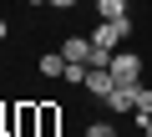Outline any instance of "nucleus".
Returning a JSON list of instances; mask_svg holds the SVG:
<instances>
[{
	"instance_id": "2eb2a0df",
	"label": "nucleus",
	"mask_w": 152,
	"mask_h": 137,
	"mask_svg": "<svg viewBox=\"0 0 152 137\" xmlns=\"http://www.w3.org/2000/svg\"><path fill=\"white\" fill-rule=\"evenodd\" d=\"M26 5H51V0H26Z\"/></svg>"
},
{
	"instance_id": "0eeeda50",
	"label": "nucleus",
	"mask_w": 152,
	"mask_h": 137,
	"mask_svg": "<svg viewBox=\"0 0 152 137\" xmlns=\"http://www.w3.org/2000/svg\"><path fill=\"white\" fill-rule=\"evenodd\" d=\"M91 5H96V21H132L127 0H91Z\"/></svg>"
},
{
	"instance_id": "ddd939ff",
	"label": "nucleus",
	"mask_w": 152,
	"mask_h": 137,
	"mask_svg": "<svg viewBox=\"0 0 152 137\" xmlns=\"http://www.w3.org/2000/svg\"><path fill=\"white\" fill-rule=\"evenodd\" d=\"M51 5H56V10H71V5H76V0H51Z\"/></svg>"
},
{
	"instance_id": "f03ea898",
	"label": "nucleus",
	"mask_w": 152,
	"mask_h": 137,
	"mask_svg": "<svg viewBox=\"0 0 152 137\" xmlns=\"http://www.w3.org/2000/svg\"><path fill=\"white\" fill-rule=\"evenodd\" d=\"M107 66H112L117 81H142V56H137V51H112Z\"/></svg>"
},
{
	"instance_id": "6e6552de",
	"label": "nucleus",
	"mask_w": 152,
	"mask_h": 137,
	"mask_svg": "<svg viewBox=\"0 0 152 137\" xmlns=\"http://www.w3.org/2000/svg\"><path fill=\"white\" fill-rule=\"evenodd\" d=\"M36 71H41V76H51V81H56V76H66V56H61V51H56V56H41V61H36Z\"/></svg>"
},
{
	"instance_id": "423d86ee",
	"label": "nucleus",
	"mask_w": 152,
	"mask_h": 137,
	"mask_svg": "<svg viewBox=\"0 0 152 137\" xmlns=\"http://www.w3.org/2000/svg\"><path fill=\"white\" fill-rule=\"evenodd\" d=\"M117 76H112V66H86V92L91 97H112Z\"/></svg>"
},
{
	"instance_id": "20e7f679",
	"label": "nucleus",
	"mask_w": 152,
	"mask_h": 137,
	"mask_svg": "<svg viewBox=\"0 0 152 137\" xmlns=\"http://www.w3.org/2000/svg\"><path fill=\"white\" fill-rule=\"evenodd\" d=\"M15 137H41V102H15Z\"/></svg>"
},
{
	"instance_id": "f257e3e1",
	"label": "nucleus",
	"mask_w": 152,
	"mask_h": 137,
	"mask_svg": "<svg viewBox=\"0 0 152 137\" xmlns=\"http://www.w3.org/2000/svg\"><path fill=\"white\" fill-rule=\"evenodd\" d=\"M127 36H132V21H96V26H91V46H96L102 56H112Z\"/></svg>"
},
{
	"instance_id": "1a4fd4ad",
	"label": "nucleus",
	"mask_w": 152,
	"mask_h": 137,
	"mask_svg": "<svg viewBox=\"0 0 152 137\" xmlns=\"http://www.w3.org/2000/svg\"><path fill=\"white\" fill-rule=\"evenodd\" d=\"M56 127H61V107L41 102V137H56Z\"/></svg>"
},
{
	"instance_id": "f8f14e48",
	"label": "nucleus",
	"mask_w": 152,
	"mask_h": 137,
	"mask_svg": "<svg viewBox=\"0 0 152 137\" xmlns=\"http://www.w3.org/2000/svg\"><path fill=\"white\" fill-rule=\"evenodd\" d=\"M137 122H142V137H152V117H137Z\"/></svg>"
},
{
	"instance_id": "4468645a",
	"label": "nucleus",
	"mask_w": 152,
	"mask_h": 137,
	"mask_svg": "<svg viewBox=\"0 0 152 137\" xmlns=\"http://www.w3.org/2000/svg\"><path fill=\"white\" fill-rule=\"evenodd\" d=\"M5 36H10V26H5V21H0V41H5Z\"/></svg>"
},
{
	"instance_id": "9b49d317",
	"label": "nucleus",
	"mask_w": 152,
	"mask_h": 137,
	"mask_svg": "<svg viewBox=\"0 0 152 137\" xmlns=\"http://www.w3.org/2000/svg\"><path fill=\"white\" fill-rule=\"evenodd\" d=\"M86 137H117V127H112V122H91V127H86Z\"/></svg>"
},
{
	"instance_id": "7ed1b4c3",
	"label": "nucleus",
	"mask_w": 152,
	"mask_h": 137,
	"mask_svg": "<svg viewBox=\"0 0 152 137\" xmlns=\"http://www.w3.org/2000/svg\"><path fill=\"white\" fill-rule=\"evenodd\" d=\"M137 92H142V81H117L112 97H102V107H107V112H132V107H137Z\"/></svg>"
},
{
	"instance_id": "9d476101",
	"label": "nucleus",
	"mask_w": 152,
	"mask_h": 137,
	"mask_svg": "<svg viewBox=\"0 0 152 137\" xmlns=\"http://www.w3.org/2000/svg\"><path fill=\"white\" fill-rule=\"evenodd\" d=\"M132 112H137V117H152V92H147V86L137 92V107H132Z\"/></svg>"
},
{
	"instance_id": "39448f33",
	"label": "nucleus",
	"mask_w": 152,
	"mask_h": 137,
	"mask_svg": "<svg viewBox=\"0 0 152 137\" xmlns=\"http://www.w3.org/2000/svg\"><path fill=\"white\" fill-rule=\"evenodd\" d=\"M61 56H66V61H86V66H96V46H91V36H66V41H61Z\"/></svg>"
}]
</instances>
